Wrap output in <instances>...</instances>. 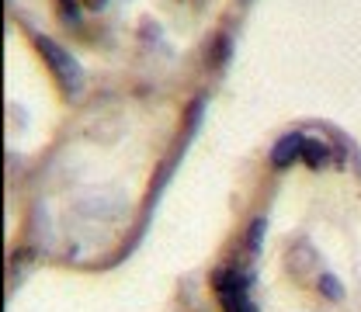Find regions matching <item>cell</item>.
Returning a JSON list of instances; mask_svg holds the SVG:
<instances>
[{
  "instance_id": "obj_1",
  "label": "cell",
  "mask_w": 361,
  "mask_h": 312,
  "mask_svg": "<svg viewBox=\"0 0 361 312\" xmlns=\"http://www.w3.org/2000/svg\"><path fill=\"white\" fill-rule=\"evenodd\" d=\"M39 49L45 52V59L52 63V70H56V77L63 80V87L66 90H77V84H80V77H77V66H73V59L59 49L56 42H49V39H39Z\"/></svg>"
},
{
  "instance_id": "obj_3",
  "label": "cell",
  "mask_w": 361,
  "mask_h": 312,
  "mask_svg": "<svg viewBox=\"0 0 361 312\" xmlns=\"http://www.w3.org/2000/svg\"><path fill=\"white\" fill-rule=\"evenodd\" d=\"M302 156H306L310 167H323V163H326V146H323V142H306V146H302Z\"/></svg>"
},
{
  "instance_id": "obj_2",
  "label": "cell",
  "mask_w": 361,
  "mask_h": 312,
  "mask_svg": "<svg viewBox=\"0 0 361 312\" xmlns=\"http://www.w3.org/2000/svg\"><path fill=\"white\" fill-rule=\"evenodd\" d=\"M302 146H306V139H302V135H285V139L274 146V153H271L274 167H288L295 156H302Z\"/></svg>"
}]
</instances>
